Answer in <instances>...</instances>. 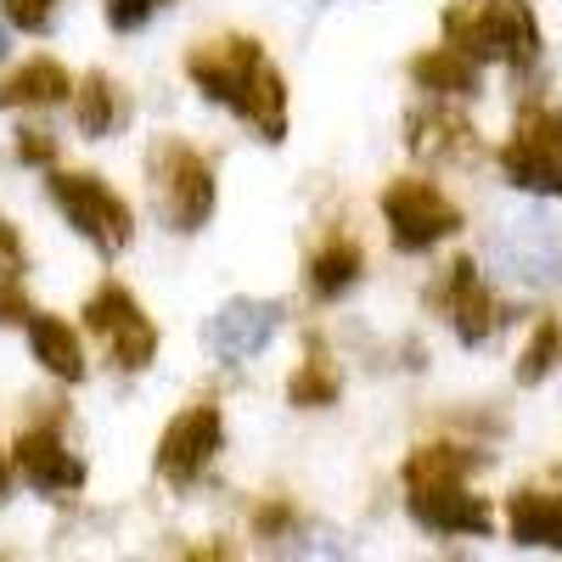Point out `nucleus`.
Wrapping results in <instances>:
<instances>
[{
	"label": "nucleus",
	"mask_w": 562,
	"mask_h": 562,
	"mask_svg": "<svg viewBox=\"0 0 562 562\" xmlns=\"http://www.w3.org/2000/svg\"><path fill=\"white\" fill-rule=\"evenodd\" d=\"M495 259L512 265V276H524V281H546V276H562V254L540 237V231H524V237H506L495 243Z\"/></svg>",
	"instance_id": "obj_22"
},
{
	"label": "nucleus",
	"mask_w": 562,
	"mask_h": 562,
	"mask_svg": "<svg viewBox=\"0 0 562 562\" xmlns=\"http://www.w3.org/2000/svg\"><path fill=\"white\" fill-rule=\"evenodd\" d=\"M186 74H192V85L203 90L209 102L248 119L259 130V140L288 135V85H281V74L270 68L259 40H248V34L214 40V45H203V52L186 57Z\"/></svg>",
	"instance_id": "obj_1"
},
{
	"label": "nucleus",
	"mask_w": 562,
	"mask_h": 562,
	"mask_svg": "<svg viewBox=\"0 0 562 562\" xmlns=\"http://www.w3.org/2000/svg\"><path fill=\"white\" fill-rule=\"evenodd\" d=\"M557 366H562V321H557V315H546V321L535 326L529 349L518 355V383H524V389H535V383H546V378H551Z\"/></svg>",
	"instance_id": "obj_23"
},
{
	"label": "nucleus",
	"mask_w": 562,
	"mask_h": 562,
	"mask_svg": "<svg viewBox=\"0 0 562 562\" xmlns=\"http://www.w3.org/2000/svg\"><path fill=\"white\" fill-rule=\"evenodd\" d=\"M85 326L108 344L119 371H147L153 355H158V326L147 321V310H140L119 281H108V288H97L85 299Z\"/></svg>",
	"instance_id": "obj_7"
},
{
	"label": "nucleus",
	"mask_w": 562,
	"mask_h": 562,
	"mask_svg": "<svg viewBox=\"0 0 562 562\" xmlns=\"http://www.w3.org/2000/svg\"><path fill=\"white\" fill-rule=\"evenodd\" d=\"M153 180L158 203L175 231H203L214 220V169L203 153H192L186 140H158L153 147Z\"/></svg>",
	"instance_id": "obj_4"
},
{
	"label": "nucleus",
	"mask_w": 562,
	"mask_h": 562,
	"mask_svg": "<svg viewBox=\"0 0 562 562\" xmlns=\"http://www.w3.org/2000/svg\"><path fill=\"white\" fill-rule=\"evenodd\" d=\"M225 445V422L214 405H192L169 422V434L158 439V473L169 484H192L203 467L214 461V450Z\"/></svg>",
	"instance_id": "obj_9"
},
{
	"label": "nucleus",
	"mask_w": 562,
	"mask_h": 562,
	"mask_svg": "<svg viewBox=\"0 0 562 562\" xmlns=\"http://www.w3.org/2000/svg\"><path fill=\"white\" fill-rule=\"evenodd\" d=\"M360 276H366V254H360V243L333 237V243H326V248L310 259V293H315V299H344Z\"/></svg>",
	"instance_id": "obj_19"
},
{
	"label": "nucleus",
	"mask_w": 562,
	"mask_h": 562,
	"mask_svg": "<svg viewBox=\"0 0 562 562\" xmlns=\"http://www.w3.org/2000/svg\"><path fill=\"white\" fill-rule=\"evenodd\" d=\"M501 169L518 192L562 198V113L529 108L518 130H512V140L501 147Z\"/></svg>",
	"instance_id": "obj_6"
},
{
	"label": "nucleus",
	"mask_w": 562,
	"mask_h": 562,
	"mask_svg": "<svg viewBox=\"0 0 562 562\" xmlns=\"http://www.w3.org/2000/svg\"><path fill=\"white\" fill-rule=\"evenodd\" d=\"M18 473L40 490V495H68V490H85V461L45 428H29L18 439Z\"/></svg>",
	"instance_id": "obj_12"
},
{
	"label": "nucleus",
	"mask_w": 562,
	"mask_h": 562,
	"mask_svg": "<svg viewBox=\"0 0 562 562\" xmlns=\"http://www.w3.org/2000/svg\"><path fill=\"white\" fill-rule=\"evenodd\" d=\"M0 276H23V237L12 220H0Z\"/></svg>",
	"instance_id": "obj_29"
},
{
	"label": "nucleus",
	"mask_w": 562,
	"mask_h": 562,
	"mask_svg": "<svg viewBox=\"0 0 562 562\" xmlns=\"http://www.w3.org/2000/svg\"><path fill=\"white\" fill-rule=\"evenodd\" d=\"M164 7H169V0H108V23L119 34H135L140 23H153Z\"/></svg>",
	"instance_id": "obj_25"
},
{
	"label": "nucleus",
	"mask_w": 562,
	"mask_h": 562,
	"mask_svg": "<svg viewBox=\"0 0 562 562\" xmlns=\"http://www.w3.org/2000/svg\"><path fill=\"white\" fill-rule=\"evenodd\" d=\"M338 394H344V378H338L333 355H326L321 338H310L304 344V366L293 371V383H288V400L299 411H326V405H338Z\"/></svg>",
	"instance_id": "obj_18"
},
{
	"label": "nucleus",
	"mask_w": 562,
	"mask_h": 562,
	"mask_svg": "<svg viewBox=\"0 0 562 562\" xmlns=\"http://www.w3.org/2000/svg\"><path fill=\"white\" fill-rule=\"evenodd\" d=\"M12 495V467H7V445H0V501Z\"/></svg>",
	"instance_id": "obj_30"
},
{
	"label": "nucleus",
	"mask_w": 562,
	"mask_h": 562,
	"mask_svg": "<svg viewBox=\"0 0 562 562\" xmlns=\"http://www.w3.org/2000/svg\"><path fill=\"white\" fill-rule=\"evenodd\" d=\"M29 344H34V360L52 371V378L63 383H85V349L74 338V326L57 321V315H29Z\"/></svg>",
	"instance_id": "obj_15"
},
{
	"label": "nucleus",
	"mask_w": 562,
	"mask_h": 562,
	"mask_svg": "<svg viewBox=\"0 0 562 562\" xmlns=\"http://www.w3.org/2000/svg\"><path fill=\"white\" fill-rule=\"evenodd\" d=\"M29 315H34V304L23 299L18 276H7L0 281V326H29Z\"/></svg>",
	"instance_id": "obj_27"
},
{
	"label": "nucleus",
	"mask_w": 562,
	"mask_h": 562,
	"mask_svg": "<svg viewBox=\"0 0 562 562\" xmlns=\"http://www.w3.org/2000/svg\"><path fill=\"white\" fill-rule=\"evenodd\" d=\"M0 18H7L12 29L23 34H45L57 18V0H0Z\"/></svg>",
	"instance_id": "obj_24"
},
{
	"label": "nucleus",
	"mask_w": 562,
	"mask_h": 562,
	"mask_svg": "<svg viewBox=\"0 0 562 562\" xmlns=\"http://www.w3.org/2000/svg\"><path fill=\"white\" fill-rule=\"evenodd\" d=\"M506 529L518 546L562 551V490H518L506 501Z\"/></svg>",
	"instance_id": "obj_14"
},
{
	"label": "nucleus",
	"mask_w": 562,
	"mask_h": 562,
	"mask_svg": "<svg viewBox=\"0 0 562 562\" xmlns=\"http://www.w3.org/2000/svg\"><path fill=\"white\" fill-rule=\"evenodd\" d=\"M445 40L473 63H506V68H535L540 57V23L524 0H484V7H450Z\"/></svg>",
	"instance_id": "obj_2"
},
{
	"label": "nucleus",
	"mask_w": 562,
	"mask_h": 562,
	"mask_svg": "<svg viewBox=\"0 0 562 562\" xmlns=\"http://www.w3.org/2000/svg\"><path fill=\"white\" fill-rule=\"evenodd\" d=\"M405 147L416 158H467V153H479V135L450 108H422L405 119Z\"/></svg>",
	"instance_id": "obj_13"
},
{
	"label": "nucleus",
	"mask_w": 562,
	"mask_h": 562,
	"mask_svg": "<svg viewBox=\"0 0 562 562\" xmlns=\"http://www.w3.org/2000/svg\"><path fill=\"white\" fill-rule=\"evenodd\" d=\"M411 79L422 90H434V97H473L479 90V63L456 52V45H439V52H422L411 63Z\"/></svg>",
	"instance_id": "obj_17"
},
{
	"label": "nucleus",
	"mask_w": 562,
	"mask_h": 562,
	"mask_svg": "<svg viewBox=\"0 0 562 562\" xmlns=\"http://www.w3.org/2000/svg\"><path fill=\"white\" fill-rule=\"evenodd\" d=\"M18 158H23V164H40V169H52L57 140L45 135V130H34V124H23V130H18Z\"/></svg>",
	"instance_id": "obj_26"
},
{
	"label": "nucleus",
	"mask_w": 562,
	"mask_h": 562,
	"mask_svg": "<svg viewBox=\"0 0 562 562\" xmlns=\"http://www.w3.org/2000/svg\"><path fill=\"white\" fill-rule=\"evenodd\" d=\"M276 326H281V304H270V299H231L225 310L209 315L203 338H209V349L220 360H254L276 338Z\"/></svg>",
	"instance_id": "obj_11"
},
{
	"label": "nucleus",
	"mask_w": 562,
	"mask_h": 562,
	"mask_svg": "<svg viewBox=\"0 0 562 562\" xmlns=\"http://www.w3.org/2000/svg\"><path fill=\"white\" fill-rule=\"evenodd\" d=\"M254 529H259V540H281V535L293 529V506H288V501L259 506V512H254Z\"/></svg>",
	"instance_id": "obj_28"
},
{
	"label": "nucleus",
	"mask_w": 562,
	"mask_h": 562,
	"mask_svg": "<svg viewBox=\"0 0 562 562\" xmlns=\"http://www.w3.org/2000/svg\"><path fill=\"white\" fill-rule=\"evenodd\" d=\"M383 220H389V237H394L400 254H428L434 243L461 231V209L434 180H411V175L383 192Z\"/></svg>",
	"instance_id": "obj_5"
},
{
	"label": "nucleus",
	"mask_w": 562,
	"mask_h": 562,
	"mask_svg": "<svg viewBox=\"0 0 562 562\" xmlns=\"http://www.w3.org/2000/svg\"><path fill=\"white\" fill-rule=\"evenodd\" d=\"M79 130L90 140H108L124 130V90L108 79V74H90L85 90H79Z\"/></svg>",
	"instance_id": "obj_21"
},
{
	"label": "nucleus",
	"mask_w": 562,
	"mask_h": 562,
	"mask_svg": "<svg viewBox=\"0 0 562 562\" xmlns=\"http://www.w3.org/2000/svg\"><path fill=\"white\" fill-rule=\"evenodd\" d=\"M479 467V450H467V445H422L405 456V490L416 484H456L467 479Z\"/></svg>",
	"instance_id": "obj_20"
},
{
	"label": "nucleus",
	"mask_w": 562,
	"mask_h": 562,
	"mask_svg": "<svg viewBox=\"0 0 562 562\" xmlns=\"http://www.w3.org/2000/svg\"><path fill=\"white\" fill-rule=\"evenodd\" d=\"M0 57H7V18H0Z\"/></svg>",
	"instance_id": "obj_31"
},
{
	"label": "nucleus",
	"mask_w": 562,
	"mask_h": 562,
	"mask_svg": "<svg viewBox=\"0 0 562 562\" xmlns=\"http://www.w3.org/2000/svg\"><path fill=\"white\" fill-rule=\"evenodd\" d=\"M405 506H411V518L422 529H434V535H479L484 540L495 529L490 501L467 490V479H456V484H416V490H405Z\"/></svg>",
	"instance_id": "obj_10"
},
{
	"label": "nucleus",
	"mask_w": 562,
	"mask_h": 562,
	"mask_svg": "<svg viewBox=\"0 0 562 562\" xmlns=\"http://www.w3.org/2000/svg\"><path fill=\"white\" fill-rule=\"evenodd\" d=\"M63 97H74V79H68V68L52 63V57H34V63H23L12 79H0V108H52V102H63Z\"/></svg>",
	"instance_id": "obj_16"
},
{
	"label": "nucleus",
	"mask_w": 562,
	"mask_h": 562,
	"mask_svg": "<svg viewBox=\"0 0 562 562\" xmlns=\"http://www.w3.org/2000/svg\"><path fill=\"white\" fill-rule=\"evenodd\" d=\"M45 192H52V203L63 209V220L79 231L85 243H97L102 254H124L135 243L130 203L113 192V186H102L97 175H52Z\"/></svg>",
	"instance_id": "obj_3"
},
{
	"label": "nucleus",
	"mask_w": 562,
	"mask_h": 562,
	"mask_svg": "<svg viewBox=\"0 0 562 562\" xmlns=\"http://www.w3.org/2000/svg\"><path fill=\"white\" fill-rule=\"evenodd\" d=\"M428 299H434V310L456 326L461 344H484L495 326H506V310H501V299L479 281V265H473V259H450Z\"/></svg>",
	"instance_id": "obj_8"
}]
</instances>
